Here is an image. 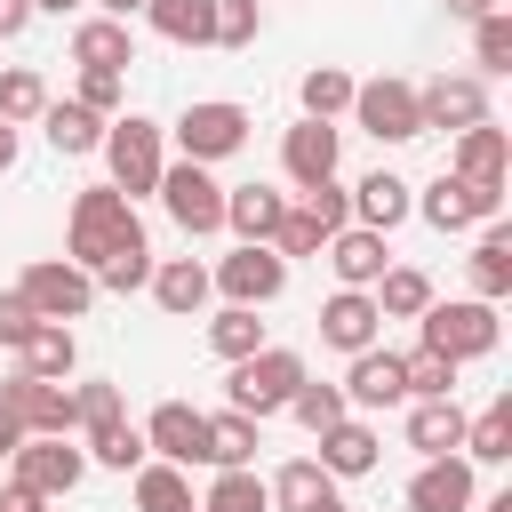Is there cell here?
Here are the masks:
<instances>
[{
	"label": "cell",
	"mask_w": 512,
	"mask_h": 512,
	"mask_svg": "<svg viewBox=\"0 0 512 512\" xmlns=\"http://www.w3.org/2000/svg\"><path fill=\"white\" fill-rule=\"evenodd\" d=\"M256 416H240V408H224V416H208V464L216 472H240V464H256Z\"/></svg>",
	"instance_id": "obj_32"
},
{
	"label": "cell",
	"mask_w": 512,
	"mask_h": 512,
	"mask_svg": "<svg viewBox=\"0 0 512 512\" xmlns=\"http://www.w3.org/2000/svg\"><path fill=\"white\" fill-rule=\"evenodd\" d=\"M72 424L80 432H104V424H120V384H72Z\"/></svg>",
	"instance_id": "obj_45"
},
{
	"label": "cell",
	"mask_w": 512,
	"mask_h": 512,
	"mask_svg": "<svg viewBox=\"0 0 512 512\" xmlns=\"http://www.w3.org/2000/svg\"><path fill=\"white\" fill-rule=\"evenodd\" d=\"M0 512H48V504H40V496H24V488H8V496H0Z\"/></svg>",
	"instance_id": "obj_54"
},
{
	"label": "cell",
	"mask_w": 512,
	"mask_h": 512,
	"mask_svg": "<svg viewBox=\"0 0 512 512\" xmlns=\"http://www.w3.org/2000/svg\"><path fill=\"white\" fill-rule=\"evenodd\" d=\"M248 104H232V96H200V104H184L176 112V152L184 160H200V168H216V160H232L240 144H248Z\"/></svg>",
	"instance_id": "obj_5"
},
{
	"label": "cell",
	"mask_w": 512,
	"mask_h": 512,
	"mask_svg": "<svg viewBox=\"0 0 512 512\" xmlns=\"http://www.w3.org/2000/svg\"><path fill=\"white\" fill-rule=\"evenodd\" d=\"M504 168H512V136H504L496 120H480V128H464V136H456L448 176H464V184H480V192H504Z\"/></svg>",
	"instance_id": "obj_19"
},
{
	"label": "cell",
	"mask_w": 512,
	"mask_h": 512,
	"mask_svg": "<svg viewBox=\"0 0 512 512\" xmlns=\"http://www.w3.org/2000/svg\"><path fill=\"white\" fill-rule=\"evenodd\" d=\"M72 64H80V72H128V64H136V40H128V24H112V16H88V24H72Z\"/></svg>",
	"instance_id": "obj_25"
},
{
	"label": "cell",
	"mask_w": 512,
	"mask_h": 512,
	"mask_svg": "<svg viewBox=\"0 0 512 512\" xmlns=\"http://www.w3.org/2000/svg\"><path fill=\"white\" fill-rule=\"evenodd\" d=\"M416 120H424V136H432V128H448V136L480 128V120H488L480 72H440V80H424V88H416Z\"/></svg>",
	"instance_id": "obj_10"
},
{
	"label": "cell",
	"mask_w": 512,
	"mask_h": 512,
	"mask_svg": "<svg viewBox=\"0 0 512 512\" xmlns=\"http://www.w3.org/2000/svg\"><path fill=\"white\" fill-rule=\"evenodd\" d=\"M512 456V392H496L480 416H464V464H504Z\"/></svg>",
	"instance_id": "obj_30"
},
{
	"label": "cell",
	"mask_w": 512,
	"mask_h": 512,
	"mask_svg": "<svg viewBox=\"0 0 512 512\" xmlns=\"http://www.w3.org/2000/svg\"><path fill=\"white\" fill-rule=\"evenodd\" d=\"M64 264H80L88 280L112 264V256H136L144 248V224H136V200H120L112 184H88L80 200H72V224H64Z\"/></svg>",
	"instance_id": "obj_1"
},
{
	"label": "cell",
	"mask_w": 512,
	"mask_h": 512,
	"mask_svg": "<svg viewBox=\"0 0 512 512\" xmlns=\"http://www.w3.org/2000/svg\"><path fill=\"white\" fill-rule=\"evenodd\" d=\"M368 296H376V312H384V320H416V312L432 304V280H424L416 264H392V272H384Z\"/></svg>",
	"instance_id": "obj_36"
},
{
	"label": "cell",
	"mask_w": 512,
	"mask_h": 512,
	"mask_svg": "<svg viewBox=\"0 0 512 512\" xmlns=\"http://www.w3.org/2000/svg\"><path fill=\"white\" fill-rule=\"evenodd\" d=\"M336 152H344V136H336L328 120H296V128L280 136V168H288V184H296V192L328 184V176H336Z\"/></svg>",
	"instance_id": "obj_16"
},
{
	"label": "cell",
	"mask_w": 512,
	"mask_h": 512,
	"mask_svg": "<svg viewBox=\"0 0 512 512\" xmlns=\"http://www.w3.org/2000/svg\"><path fill=\"white\" fill-rule=\"evenodd\" d=\"M352 120L376 136V144H416L424 136V120H416V80H360L352 88Z\"/></svg>",
	"instance_id": "obj_7"
},
{
	"label": "cell",
	"mask_w": 512,
	"mask_h": 512,
	"mask_svg": "<svg viewBox=\"0 0 512 512\" xmlns=\"http://www.w3.org/2000/svg\"><path fill=\"white\" fill-rule=\"evenodd\" d=\"M104 168H112V192L120 200H136V192H160V168H168V152H160V120H144V112H120V120H104Z\"/></svg>",
	"instance_id": "obj_2"
},
{
	"label": "cell",
	"mask_w": 512,
	"mask_h": 512,
	"mask_svg": "<svg viewBox=\"0 0 512 512\" xmlns=\"http://www.w3.org/2000/svg\"><path fill=\"white\" fill-rule=\"evenodd\" d=\"M0 408L24 424V440H64L72 432V384H48V376H8L0 384Z\"/></svg>",
	"instance_id": "obj_9"
},
{
	"label": "cell",
	"mask_w": 512,
	"mask_h": 512,
	"mask_svg": "<svg viewBox=\"0 0 512 512\" xmlns=\"http://www.w3.org/2000/svg\"><path fill=\"white\" fill-rule=\"evenodd\" d=\"M144 456H160V464H208V416L192 408V400H160L152 408V424H144Z\"/></svg>",
	"instance_id": "obj_14"
},
{
	"label": "cell",
	"mask_w": 512,
	"mask_h": 512,
	"mask_svg": "<svg viewBox=\"0 0 512 512\" xmlns=\"http://www.w3.org/2000/svg\"><path fill=\"white\" fill-rule=\"evenodd\" d=\"M320 344H336L344 360L368 352V344H384V312H376V296H368V288H336V296L320 304Z\"/></svg>",
	"instance_id": "obj_15"
},
{
	"label": "cell",
	"mask_w": 512,
	"mask_h": 512,
	"mask_svg": "<svg viewBox=\"0 0 512 512\" xmlns=\"http://www.w3.org/2000/svg\"><path fill=\"white\" fill-rule=\"evenodd\" d=\"M32 328H40V312L8 288V296H0V344H8V352H24V336H32Z\"/></svg>",
	"instance_id": "obj_50"
},
{
	"label": "cell",
	"mask_w": 512,
	"mask_h": 512,
	"mask_svg": "<svg viewBox=\"0 0 512 512\" xmlns=\"http://www.w3.org/2000/svg\"><path fill=\"white\" fill-rule=\"evenodd\" d=\"M40 112H48V80H40L32 64H8V72H0V120L24 128V120H40Z\"/></svg>",
	"instance_id": "obj_40"
},
{
	"label": "cell",
	"mask_w": 512,
	"mask_h": 512,
	"mask_svg": "<svg viewBox=\"0 0 512 512\" xmlns=\"http://www.w3.org/2000/svg\"><path fill=\"white\" fill-rule=\"evenodd\" d=\"M152 280V248H136V256H112L104 272H96V288H112V296H128V288H144Z\"/></svg>",
	"instance_id": "obj_49"
},
{
	"label": "cell",
	"mask_w": 512,
	"mask_h": 512,
	"mask_svg": "<svg viewBox=\"0 0 512 512\" xmlns=\"http://www.w3.org/2000/svg\"><path fill=\"white\" fill-rule=\"evenodd\" d=\"M120 96H128L120 72H80V88H72V104H88L96 120H120Z\"/></svg>",
	"instance_id": "obj_48"
},
{
	"label": "cell",
	"mask_w": 512,
	"mask_h": 512,
	"mask_svg": "<svg viewBox=\"0 0 512 512\" xmlns=\"http://www.w3.org/2000/svg\"><path fill=\"white\" fill-rule=\"evenodd\" d=\"M40 128H48V144H56L64 160H80V152H96V144H104V120H96L88 104H48V112H40Z\"/></svg>",
	"instance_id": "obj_33"
},
{
	"label": "cell",
	"mask_w": 512,
	"mask_h": 512,
	"mask_svg": "<svg viewBox=\"0 0 512 512\" xmlns=\"http://www.w3.org/2000/svg\"><path fill=\"white\" fill-rule=\"evenodd\" d=\"M96 8H104L112 24H128V16H144V0H96Z\"/></svg>",
	"instance_id": "obj_53"
},
{
	"label": "cell",
	"mask_w": 512,
	"mask_h": 512,
	"mask_svg": "<svg viewBox=\"0 0 512 512\" xmlns=\"http://www.w3.org/2000/svg\"><path fill=\"white\" fill-rule=\"evenodd\" d=\"M472 64H480V72H512V16H504V8L472 16Z\"/></svg>",
	"instance_id": "obj_44"
},
{
	"label": "cell",
	"mask_w": 512,
	"mask_h": 512,
	"mask_svg": "<svg viewBox=\"0 0 512 512\" xmlns=\"http://www.w3.org/2000/svg\"><path fill=\"white\" fill-rule=\"evenodd\" d=\"M488 8H496V0H448V16H464V24H472V16H488Z\"/></svg>",
	"instance_id": "obj_56"
},
{
	"label": "cell",
	"mask_w": 512,
	"mask_h": 512,
	"mask_svg": "<svg viewBox=\"0 0 512 512\" xmlns=\"http://www.w3.org/2000/svg\"><path fill=\"white\" fill-rule=\"evenodd\" d=\"M208 288H224V304H248V312H264V304L288 288V264H280L272 248H232V256L208 272Z\"/></svg>",
	"instance_id": "obj_13"
},
{
	"label": "cell",
	"mask_w": 512,
	"mask_h": 512,
	"mask_svg": "<svg viewBox=\"0 0 512 512\" xmlns=\"http://www.w3.org/2000/svg\"><path fill=\"white\" fill-rule=\"evenodd\" d=\"M320 248H328V232H320L304 208H288V216H280V232H272V256L288 264V256H320Z\"/></svg>",
	"instance_id": "obj_47"
},
{
	"label": "cell",
	"mask_w": 512,
	"mask_h": 512,
	"mask_svg": "<svg viewBox=\"0 0 512 512\" xmlns=\"http://www.w3.org/2000/svg\"><path fill=\"white\" fill-rule=\"evenodd\" d=\"M264 24V0H208V48H248Z\"/></svg>",
	"instance_id": "obj_43"
},
{
	"label": "cell",
	"mask_w": 512,
	"mask_h": 512,
	"mask_svg": "<svg viewBox=\"0 0 512 512\" xmlns=\"http://www.w3.org/2000/svg\"><path fill=\"white\" fill-rule=\"evenodd\" d=\"M296 208H304V216H312V224H320V232H328V240H336V232H344V224H352V192H344V184H336V176H328V184H312V192H304V200H296Z\"/></svg>",
	"instance_id": "obj_46"
},
{
	"label": "cell",
	"mask_w": 512,
	"mask_h": 512,
	"mask_svg": "<svg viewBox=\"0 0 512 512\" xmlns=\"http://www.w3.org/2000/svg\"><path fill=\"white\" fill-rule=\"evenodd\" d=\"M16 296L40 312V320H80L88 304H96V280L80 272V264H64V256H40V264H24V280H16Z\"/></svg>",
	"instance_id": "obj_8"
},
{
	"label": "cell",
	"mask_w": 512,
	"mask_h": 512,
	"mask_svg": "<svg viewBox=\"0 0 512 512\" xmlns=\"http://www.w3.org/2000/svg\"><path fill=\"white\" fill-rule=\"evenodd\" d=\"M480 512H512V488H496V496H488V504H480Z\"/></svg>",
	"instance_id": "obj_58"
},
{
	"label": "cell",
	"mask_w": 512,
	"mask_h": 512,
	"mask_svg": "<svg viewBox=\"0 0 512 512\" xmlns=\"http://www.w3.org/2000/svg\"><path fill=\"white\" fill-rule=\"evenodd\" d=\"M16 472H8V488H24V496H72L80 488V472H88V456L72 448V440H24L16 456H8Z\"/></svg>",
	"instance_id": "obj_12"
},
{
	"label": "cell",
	"mask_w": 512,
	"mask_h": 512,
	"mask_svg": "<svg viewBox=\"0 0 512 512\" xmlns=\"http://www.w3.org/2000/svg\"><path fill=\"white\" fill-rule=\"evenodd\" d=\"M200 512H272V488L256 480V464H240V472H216V488L200 496Z\"/></svg>",
	"instance_id": "obj_41"
},
{
	"label": "cell",
	"mask_w": 512,
	"mask_h": 512,
	"mask_svg": "<svg viewBox=\"0 0 512 512\" xmlns=\"http://www.w3.org/2000/svg\"><path fill=\"white\" fill-rule=\"evenodd\" d=\"M16 448H24V424H16L8 408H0V456H16Z\"/></svg>",
	"instance_id": "obj_52"
},
{
	"label": "cell",
	"mask_w": 512,
	"mask_h": 512,
	"mask_svg": "<svg viewBox=\"0 0 512 512\" xmlns=\"http://www.w3.org/2000/svg\"><path fill=\"white\" fill-rule=\"evenodd\" d=\"M352 72L344 64H312L304 80H296V104H304V120H336V112H352Z\"/></svg>",
	"instance_id": "obj_31"
},
{
	"label": "cell",
	"mask_w": 512,
	"mask_h": 512,
	"mask_svg": "<svg viewBox=\"0 0 512 512\" xmlns=\"http://www.w3.org/2000/svg\"><path fill=\"white\" fill-rule=\"evenodd\" d=\"M408 512H472V464L464 456H432L408 480Z\"/></svg>",
	"instance_id": "obj_23"
},
{
	"label": "cell",
	"mask_w": 512,
	"mask_h": 512,
	"mask_svg": "<svg viewBox=\"0 0 512 512\" xmlns=\"http://www.w3.org/2000/svg\"><path fill=\"white\" fill-rule=\"evenodd\" d=\"M408 448L432 464V456H464V408L456 400H416L408 408Z\"/></svg>",
	"instance_id": "obj_27"
},
{
	"label": "cell",
	"mask_w": 512,
	"mask_h": 512,
	"mask_svg": "<svg viewBox=\"0 0 512 512\" xmlns=\"http://www.w3.org/2000/svg\"><path fill=\"white\" fill-rule=\"evenodd\" d=\"M264 488H272V504H280V512H344V496H336V480H328V472H320L312 456H296V464H280V472H272Z\"/></svg>",
	"instance_id": "obj_24"
},
{
	"label": "cell",
	"mask_w": 512,
	"mask_h": 512,
	"mask_svg": "<svg viewBox=\"0 0 512 512\" xmlns=\"http://www.w3.org/2000/svg\"><path fill=\"white\" fill-rule=\"evenodd\" d=\"M192 512H200V504H192Z\"/></svg>",
	"instance_id": "obj_59"
},
{
	"label": "cell",
	"mask_w": 512,
	"mask_h": 512,
	"mask_svg": "<svg viewBox=\"0 0 512 512\" xmlns=\"http://www.w3.org/2000/svg\"><path fill=\"white\" fill-rule=\"evenodd\" d=\"M208 352H216V360H248V352H264V320H256L248 304H224V312L208 320Z\"/></svg>",
	"instance_id": "obj_37"
},
{
	"label": "cell",
	"mask_w": 512,
	"mask_h": 512,
	"mask_svg": "<svg viewBox=\"0 0 512 512\" xmlns=\"http://www.w3.org/2000/svg\"><path fill=\"white\" fill-rule=\"evenodd\" d=\"M32 24V0H0V40H16Z\"/></svg>",
	"instance_id": "obj_51"
},
{
	"label": "cell",
	"mask_w": 512,
	"mask_h": 512,
	"mask_svg": "<svg viewBox=\"0 0 512 512\" xmlns=\"http://www.w3.org/2000/svg\"><path fill=\"white\" fill-rule=\"evenodd\" d=\"M288 416H296V424L320 440V432H328V424H344L352 408H344V384H312V376H304V384L288 392Z\"/></svg>",
	"instance_id": "obj_39"
},
{
	"label": "cell",
	"mask_w": 512,
	"mask_h": 512,
	"mask_svg": "<svg viewBox=\"0 0 512 512\" xmlns=\"http://www.w3.org/2000/svg\"><path fill=\"white\" fill-rule=\"evenodd\" d=\"M400 376H408V400H456V360L432 352V344L400 352Z\"/></svg>",
	"instance_id": "obj_38"
},
{
	"label": "cell",
	"mask_w": 512,
	"mask_h": 512,
	"mask_svg": "<svg viewBox=\"0 0 512 512\" xmlns=\"http://www.w3.org/2000/svg\"><path fill=\"white\" fill-rule=\"evenodd\" d=\"M304 384V352H288V344H264V352H248V360H232V376H224V400L240 408V416H280L288 408V392Z\"/></svg>",
	"instance_id": "obj_3"
},
{
	"label": "cell",
	"mask_w": 512,
	"mask_h": 512,
	"mask_svg": "<svg viewBox=\"0 0 512 512\" xmlns=\"http://www.w3.org/2000/svg\"><path fill=\"white\" fill-rule=\"evenodd\" d=\"M328 480H360V472H376L384 464V440H376V424H360V416H344V424H328L320 432V456H312Z\"/></svg>",
	"instance_id": "obj_22"
},
{
	"label": "cell",
	"mask_w": 512,
	"mask_h": 512,
	"mask_svg": "<svg viewBox=\"0 0 512 512\" xmlns=\"http://www.w3.org/2000/svg\"><path fill=\"white\" fill-rule=\"evenodd\" d=\"M280 216H288V192H272V184H232L224 192V232H240V248H272Z\"/></svg>",
	"instance_id": "obj_20"
},
{
	"label": "cell",
	"mask_w": 512,
	"mask_h": 512,
	"mask_svg": "<svg viewBox=\"0 0 512 512\" xmlns=\"http://www.w3.org/2000/svg\"><path fill=\"white\" fill-rule=\"evenodd\" d=\"M408 216H416V184H408V176L376 168V176L352 184V224H360V232H384V240H392V224H408Z\"/></svg>",
	"instance_id": "obj_17"
},
{
	"label": "cell",
	"mask_w": 512,
	"mask_h": 512,
	"mask_svg": "<svg viewBox=\"0 0 512 512\" xmlns=\"http://www.w3.org/2000/svg\"><path fill=\"white\" fill-rule=\"evenodd\" d=\"M472 296L480 304H504L512 296V224L496 216L488 232H480V248H472Z\"/></svg>",
	"instance_id": "obj_28"
},
{
	"label": "cell",
	"mask_w": 512,
	"mask_h": 512,
	"mask_svg": "<svg viewBox=\"0 0 512 512\" xmlns=\"http://www.w3.org/2000/svg\"><path fill=\"white\" fill-rule=\"evenodd\" d=\"M136 512H192V480H184L176 464L144 456V464H136Z\"/></svg>",
	"instance_id": "obj_34"
},
{
	"label": "cell",
	"mask_w": 512,
	"mask_h": 512,
	"mask_svg": "<svg viewBox=\"0 0 512 512\" xmlns=\"http://www.w3.org/2000/svg\"><path fill=\"white\" fill-rule=\"evenodd\" d=\"M144 288H152V304H160V312H176V320H192V312L216 296V288H208V264H192V256L152 264V280H144Z\"/></svg>",
	"instance_id": "obj_26"
},
{
	"label": "cell",
	"mask_w": 512,
	"mask_h": 512,
	"mask_svg": "<svg viewBox=\"0 0 512 512\" xmlns=\"http://www.w3.org/2000/svg\"><path fill=\"white\" fill-rule=\"evenodd\" d=\"M8 168H16V128L0 120V176H8Z\"/></svg>",
	"instance_id": "obj_55"
},
{
	"label": "cell",
	"mask_w": 512,
	"mask_h": 512,
	"mask_svg": "<svg viewBox=\"0 0 512 512\" xmlns=\"http://www.w3.org/2000/svg\"><path fill=\"white\" fill-rule=\"evenodd\" d=\"M144 24L176 48H208V0H144Z\"/></svg>",
	"instance_id": "obj_35"
},
{
	"label": "cell",
	"mask_w": 512,
	"mask_h": 512,
	"mask_svg": "<svg viewBox=\"0 0 512 512\" xmlns=\"http://www.w3.org/2000/svg\"><path fill=\"white\" fill-rule=\"evenodd\" d=\"M416 216L432 224V232H464V224H496L504 216V192H480V184H464V176H432L424 192H416Z\"/></svg>",
	"instance_id": "obj_11"
},
{
	"label": "cell",
	"mask_w": 512,
	"mask_h": 512,
	"mask_svg": "<svg viewBox=\"0 0 512 512\" xmlns=\"http://www.w3.org/2000/svg\"><path fill=\"white\" fill-rule=\"evenodd\" d=\"M400 400H408L400 352H384V344L352 352V368H344V408H400Z\"/></svg>",
	"instance_id": "obj_18"
},
{
	"label": "cell",
	"mask_w": 512,
	"mask_h": 512,
	"mask_svg": "<svg viewBox=\"0 0 512 512\" xmlns=\"http://www.w3.org/2000/svg\"><path fill=\"white\" fill-rule=\"evenodd\" d=\"M416 320H424V344H432V352H448L456 368H464V360H488V352H496V336H504L496 304H480V296H456V304H440V296H432Z\"/></svg>",
	"instance_id": "obj_4"
},
{
	"label": "cell",
	"mask_w": 512,
	"mask_h": 512,
	"mask_svg": "<svg viewBox=\"0 0 512 512\" xmlns=\"http://www.w3.org/2000/svg\"><path fill=\"white\" fill-rule=\"evenodd\" d=\"M88 464H104V472H136L144 464V432L120 416V424H104V432H88V448H80Z\"/></svg>",
	"instance_id": "obj_42"
},
{
	"label": "cell",
	"mask_w": 512,
	"mask_h": 512,
	"mask_svg": "<svg viewBox=\"0 0 512 512\" xmlns=\"http://www.w3.org/2000/svg\"><path fill=\"white\" fill-rule=\"evenodd\" d=\"M16 360H24V376H48V384H64V376L80 368V344H72V328H64V320H40V328L24 336V352H16Z\"/></svg>",
	"instance_id": "obj_29"
},
{
	"label": "cell",
	"mask_w": 512,
	"mask_h": 512,
	"mask_svg": "<svg viewBox=\"0 0 512 512\" xmlns=\"http://www.w3.org/2000/svg\"><path fill=\"white\" fill-rule=\"evenodd\" d=\"M64 8H80V0H32V16H64Z\"/></svg>",
	"instance_id": "obj_57"
},
{
	"label": "cell",
	"mask_w": 512,
	"mask_h": 512,
	"mask_svg": "<svg viewBox=\"0 0 512 512\" xmlns=\"http://www.w3.org/2000/svg\"><path fill=\"white\" fill-rule=\"evenodd\" d=\"M328 272H336V288H376L384 272H392V248H384V232H360V224H344L328 248Z\"/></svg>",
	"instance_id": "obj_21"
},
{
	"label": "cell",
	"mask_w": 512,
	"mask_h": 512,
	"mask_svg": "<svg viewBox=\"0 0 512 512\" xmlns=\"http://www.w3.org/2000/svg\"><path fill=\"white\" fill-rule=\"evenodd\" d=\"M160 208H168L176 232H192V240L224 232V184H216L200 160H168V168H160Z\"/></svg>",
	"instance_id": "obj_6"
}]
</instances>
